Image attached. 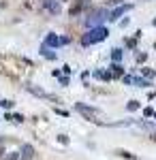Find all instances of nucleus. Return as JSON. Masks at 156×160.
I'll use <instances>...</instances> for the list:
<instances>
[{
    "instance_id": "nucleus-1",
    "label": "nucleus",
    "mask_w": 156,
    "mask_h": 160,
    "mask_svg": "<svg viewBox=\"0 0 156 160\" xmlns=\"http://www.w3.org/2000/svg\"><path fill=\"white\" fill-rule=\"evenodd\" d=\"M103 38H107V30H105V28H92L88 34H84L81 43H84V45H94V43L103 41Z\"/></svg>"
},
{
    "instance_id": "nucleus-2",
    "label": "nucleus",
    "mask_w": 156,
    "mask_h": 160,
    "mask_svg": "<svg viewBox=\"0 0 156 160\" xmlns=\"http://www.w3.org/2000/svg\"><path fill=\"white\" fill-rule=\"evenodd\" d=\"M105 19H107V11H103V9H92V11L88 13L86 24L88 26H98L101 22H105Z\"/></svg>"
},
{
    "instance_id": "nucleus-3",
    "label": "nucleus",
    "mask_w": 156,
    "mask_h": 160,
    "mask_svg": "<svg viewBox=\"0 0 156 160\" xmlns=\"http://www.w3.org/2000/svg\"><path fill=\"white\" fill-rule=\"evenodd\" d=\"M77 111H79V113H84V115H86V118H88V120H92V122H96L94 118H96V115H98V113H96L94 109H88L86 105H77Z\"/></svg>"
},
{
    "instance_id": "nucleus-4",
    "label": "nucleus",
    "mask_w": 156,
    "mask_h": 160,
    "mask_svg": "<svg viewBox=\"0 0 156 160\" xmlns=\"http://www.w3.org/2000/svg\"><path fill=\"white\" fill-rule=\"evenodd\" d=\"M32 156H34V148L32 145H24L22 148V160H32Z\"/></svg>"
},
{
    "instance_id": "nucleus-5",
    "label": "nucleus",
    "mask_w": 156,
    "mask_h": 160,
    "mask_svg": "<svg viewBox=\"0 0 156 160\" xmlns=\"http://www.w3.org/2000/svg\"><path fill=\"white\" fill-rule=\"evenodd\" d=\"M126 11H131V4H124V7H120V9H116V11L111 13V17H109V19H118V17L124 15Z\"/></svg>"
},
{
    "instance_id": "nucleus-6",
    "label": "nucleus",
    "mask_w": 156,
    "mask_h": 160,
    "mask_svg": "<svg viewBox=\"0 0 156 160\" xmlns=\"http://www.w3.org/2000/svg\"><path fill=\"white\" fill-rule=\"evenodd\" d=\"M62 43H69V38H58V37H54V34L47 37V45H62Z\"/></svg>"
},
{
    "instance_id": "nucleus-7",
    "label": "nucleus",
    "mask_w": 156,
    "mask_h": 160,
    "mask_svg": "<svg viewBox=\"0 0 156 160\" xmlns=\"http://www.w3.org/2000/svg\"><path fill=\"white\" fill-rule=\"evenodd\" d=\"M86 2H88V0H77V2H75V7H71V15H77V13L86 7Z\"/></svg>"
},
{
    "instance_id": "nucleus-8",
    "label": "nucleus",
    "mask_w": 156,
    "mask_h": 160,
    "mask_svg": "<svg viewBox=\"0 0 156 160\" xmlns=\"http://www.w3.org/2000/svg\"><path fill=\"white\" fill-rule=\"evenodd\" d=\"M45 4H47V9H49L51 13H60V4H58V2H54V0H47Z\"/></svg>"
},
{
    "instance_id": "nucleus-9",
    "label": "nucleus",
    "mask_w": 156,
    "mask_h": 160,
    "mask_svg": "<svg viewBox=\"0 0 156 160\" xmlns=\"http://www.w3.org/2000/svg\"><path fill=\"white\" fill-rule=\"evenodd\" d=\"M96 77H98V79H111V73H105V71H96Z\"/></svg>"
},
{
    "instance_id": "nucleus-10",
    "label": "nucleus",
    "mask_w": 156,
    "mask_h": 160,
    "mask_svg": "<svg viewBox=\"0 0 156 160\" xmlns=\"http://www.w3.org/2000/svg\"><path fill=\"white\" fill-rule=\"evenodd\" d=\"M111 71H113V75H116V77H120V75H122V66L118 64V62H116V64L111 66Z\"/></svg>"
},
{
    "instance_id": "nucleus-11",
    "label": "nucleus",
    "mask_w": 156,
    "mask_h": 160,
    "mask_svg": "<svg viewBox=\"0 0 156 160\" xmlns=\"http://www.w3.org/2000/svg\"><path fill=\"white\" fill-rule=\"evenodd\" d=\"M111 56H113V60H116V62H120V58H122V51H120V49H113V53H111Z\"/></svg>"
},
{
    "instance_id": "nucleus-12",
    "label": "nucleus",
    "mask_w": 156,
    "mask_h": 160,
    "mask_svg": "<svg viewBox=\"0 0 156 160\" xmlns=\"http://www.w3.org/2000/svg\"><path fill=\"white\" fill-rule=\"evenodd\" d=\"M128 109H131V111L139 109V102H137V100H131V102H128Z\"/></svg>"
},
{
    "instance_id": "nucleus-13",
    "label": "nucleus",
    "mask_w": 156,
    "mask_h": 160,
    "mask_svg": "<svg viewBox=\"0 0 156 160\" xmlns=\"http://www.w3.org/2000/svg\"><path fill=\"white\" fill-rule=\"evenodd\" d=\"M43 56H45V58H56V56H54V53H51L47 47H43Z\"/></svg>"
},
{
    "instance_id": "nucleus-14",
    "label": "nucleus",
    "mask_w": 156,
    "mask_h": 160,
    "mask_svg": "<svg viewBox=\"0 0 156 160\" xmlns=\"http://www.w3.org/2000/svg\"><path fill=\"white\" fill-rule=\"evenodd\" d=\"M0 105H2V107H4V109H11V107H13V102H11V100H2V102H0Z\"/></svg>"
},
{
    "instance_id": "nucleus-15",
    "label": "nucleus",
    "mask_w": 156,
    "mask_h": 160,
    "mask_svg": "<svg viewBox=\"0 0 156 160\" xmlns=\"http://www.w3.org/2000/svg\"><path fill=\"white\" fill-rule=\"evenodd\" d=\"M143 71V75H148V77H154V71H150V68H141Z\"/></svg>"
},
{
    "instance_id": "nucleus-16",
    "label": "nucleus",
    "mask_w": 156,
    "mask_h": 160,
    "mask_svg": "<svg viewBox=\"0 0 156 160\" xmlns=\"http://www.w3.org/2000/svg\"><path fill=\"white\" fill-rule=\"evenodd\" d=\"M120 156H124V158H133V154H128V152H118Z\"/></svg>"
},
{
    "instance_id": "nucleus-17",
    "label": "nucleus",
    "mask_w": 156,
    "mask_h": 160,
    "mask_svg": "<svg viewBox=\"0 0 156 160\" xmlns=\"http://www.w3.org/2000/svg\"><path fill=\"white\" fill-rule=\"evenodd\" d=\"M17 158H19L17 154H11V156H7V160H17Z\"/></svg>"
},
{
    "instance_id": "nucleus-18",
    "label": "nucleus",
    "mask_w": 156,
    "mask_h": 160,
    "mask_svg": "<svg viewBox=\"0 0 156 160\" xmlns=\"http://www.w3.org/2000/svg\"><path fill=\"white\" fill-rule=\"evenodd\" d=\"M154 141H156V135H154Z\"/></svg>"
}]
</instances>
